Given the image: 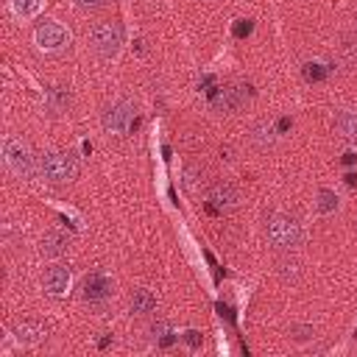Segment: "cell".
Masks as SVG:
<instances>
[{
  "label": "cell",
  "instance_id": "cell-1",
  "mask_svg": "<svg viewBox=\"0 0 357 357\" xmlns=\"http://www.w3.org/2000/svg\"><path fill=\"white\" fill-rule=\"evenodd\" d=\"M39 176L50 184H64L78 176V159L70 151H47L39 156Z\"/></svg>",
  "mask_w": 357,
  "mask_h": 357
},
{
  "label": "cell",
  "instance_id": "cell-2",
  "mask_svg": "<svg viewBox=\"0 0 357 357\" xmlns=\"http://www.w3.org/2000/svg\"><path fill=\"white\" fill-rule=\"evenodd\" d=\"M265 234H268V243H271L273 248L290 251V248L298 245V240H301V223H298L296 218H290V215L276 212V215L268 218Z\"/></svg>",
  "mask_w": 357,
  "mask_h": 357
},
{
  "label": "cell",
  "instance_id": "cell-3",
  "mask_svg": "<svg viewBox=\"0 0 357 357\" xmlns=\"http://www.w3.org/2000/svg\"><path fill=\"white\" fill-rule=\"evenodd\" d=\"M89 39H92V47H95L103 59L117 56V50H120V45H123V33H120L117 22H109V20L95 22V25H92Z\"/></svg>",
  "mask_w": 357,
  "mask_h": 357
},
{
  "label": "cell",
  "instance_id": "cell-4",
  "mask_svg": "<svg viewBox=\"0 0 357 357\" xmlns=\"http://www.w3.org/2000/svg\"><path fill=\"white\" fill-rule=\"evenodd\" d=\"M3 156H6V165L11 167V173H17V176L33 173V151L20 137H8L3 142Z\"/></svg>",
  "mask_w": 357,
  "mask_h": 357
},
{
  "label": "cell",
  "instance_id": "cell-5",
  "mask_svg": "<svg viewBox=\"0 0 357 357\" xmlns=\"http://www.w3.org/2000/svg\"><path fill=\"white\" fill-rule=\"evenodd\" d=\"M33 42H36L39 50L56 53V50H64V47L70 45V31H67L61 22L47 20V22H42V25L33 31Z\"/></svg>",
  "mask_w": 357,
  "mask_h": 357
},
{
  "label": "cell",
  "instance_id": "cell-6",
  "mask_svg": "<svg viewBox=\"0 0 357 357\" xmlns=\"http://www.w3.org/2000/svg\"><path fill=\"white\" fill-rule=\"evenodd\" d=\"M131 117H134V106L128 100H114L103 109L100 123L109 134H126L131 128Z\"/></svg>",
  "mask_w": 357,
  "mask_h": 357
},
{
  "label": "cell",
  "instance_id": "cell-7",
  "mask_svg": "<svg viewBox=\"0 0 357 357\" xmlns=\"http://www.w3.org/2000/svg\"><path fill=\"white\" fill-rule=\"evenodd\" d=\"M206 201H209V212H226V209L237 206L240 192H237V187L229 184V181H215V184L209 187V192H206Z\"/></svg>",
  "mask_w": 357,
  "mask_h": 357
},
{
  "label": "cell",
  "instance_id": "cell-8",
  "mask_svg": "<svg viewBox=\"0 0 357 357\" xmlns=\"http://www.w3.org/2000/svg\"><path fill=\"white\" fill-rule=\"evenodd\" d=\"M81 296H84V301H89V304H103V301L112 296V279H109L106 273H100V271L89 273V276L84 279V284H81Z\"/></svg>",
  "mask_w": 357,
  "mask_h": 357
},
{
  "label": "cell",
  "instance_id": "cell-9",
  "mask_svg": "<svg viewBox=\"0 0 357 357\" xmlns=\"http://www.w3.org/2000/svg\"><path fill=\"white\" fill-rule=\"evenodd\" d=\"M42 287H45L50 296H61V293L70 287V268H67V265H50V268L42 273Z\"/></svg>",
  "mask_w": 357,
  "mask_h": 357
},
{
  "label": "cell",
  "instance_id": "cell-10",
  "mask_svg": "<svg viewBox=\"0 0 357 357\" xmlns=\"http://www.w3.org/2000/svg\"><path fill=\"white\" fill-rule=\"evenodd\" d=\"M251 98V92H248V86H243V84H237V86H229V89H223V95L215 100V109H220V112H237L245 100Z\"/></svg>",
  "mask_w": 357,
  "mask_h": 357
},
{
  "label": "cell",
  "instance_id": "cell-11",
  "mask_svg": "<svg viewBox=\"0 0 357 357\" xmlns=\"http://www.w3.org/2000/svg\"><path fill=\"white\" fill-rule=\"evenodd\" d=\"M45 335H47V329H45L39 321H20V324L14 326V337H17L20 343H25V346H33V343L45 340Z\"/></svg>",
  "mask_w": 357,
  "mask_h": 357
},
{
  "label": "cell",
  "instance_id": "cell-12",
  "mask_svg": "<svg viewBox=\"0 0 357 357\" xmlns=\"http://www.w3.org/2000/svg\"><path fill=\"white\" fill-rule=\"evenodd\" d=\"M67 248H70V237L67 234H61V231H45V237H42V254L61 257V254H67Z\"/></svg>",
  "mask_w": 357,
  "mask_h": 357
},
{
  "label": "cell",
  "instance_id": "cell-13",
  "mask_svg": "<svg viewBox=\"0 0 357 357\" xmlns=\"http://www.w3.org/2000/svg\"><path fill=\"white\" fill-rule=\"evenodd\" d=\"M45 106H47V112H53V114L67 112V106H70V89H67V86H50V89L45 92Z\"/></svg>",
  "mask_w": 357,
  "mask_h": 357
},
{
  "label": "cell",
  "instance_id": "cell-14",
  "mask_svg": "<svg viewBox=\"0 0 357 357\" xmlns=\"http://www.w3.org/2000/svg\"><path fill=\"white\" fill-rule=\"evenodd\" d=\"M153 307H156V296H153L151 290L137 287V290L131 293V312H137V315H148V312H153Z\"/></svg>",
  "mask_w": 357,
  "mask_h": 357
},
{
  "label": "cell",
  "instance_id": "cell-15",
  "mask_svg": "<svg viewBox=\"0 0 357 357\" xmlns=\"http://www.w3.org/2000/svg\"><path fill=\"white\" fill-rule=\"evenodd\" d=\"M335 126H337V131H340L349 142L357 145V112H340V114L335 117Z\"/></svg>",
  "mask_w": 357,
  "mask_h": 357
},
{
  "label": "cell",
  "instance_id": "cell-16",
  "mask_svg": "<svg viewBox=\"0 0 357 357\" xmlns=\"http://www.w3.org/2000/svg\"><path fill=\"white\" fill-rule=\"evenodd\" d=\"M151 340H156L159 346H170L176 337H173V326L167 324V321H156L153 326H151Z\"/></svg>",
  "mask_w": 357,
  "mask_h": 357
},
{
  "label": "cell",
  "instance_id": "cell-17",
  "mask_svg": "<svg viewBox=\"0 0 357 357\" xmlns=\"http://www.w3.org/2000/svg\"><path fill=\"white\" fill-rule=\"evenodd\" d=\"M39 6H42V0H11L14 14H17V17H22V20L33 17V14L39 11Z\"/></svg>",
  "mask_w": 357,
  "mask_h": 357
},
{
  "label": "cell",
  "instance_id": "cell-18",
  "mask_svg": "<svg viewBox=\"0 0 357 357\" xmlns=\"http://www.w3.org/2000/svg\"><path fill=\"white\" fill-rule=\"evenodd\" d=\"M318 209H321L324 215L335 212V209H337V195H335L332 190H318Z\"/></svg>",
  "mask_w": 357,
  "mask_h": 357
},
{
  "label": "cell",
  "instance_id": "cell-19",
  "mask_svg": "<svg viewBox=\"0 0 357 357\" xmlns=\"http://www.w3.org/2000/svg\"><path fill=\"white\" fill-rule=\"evenodd\" d=\"M251 139L257 142V148H268V145L273 142V131H271L265 123H259V126H254V134H251Z\"/></svg>",
  "mask_w": 357,
  "mask_h": 357
},
{
  "label": "cell",
  "instance_id": "cell-20",
  "mask_svg": "<svg viewBox=\"0 0 357 357\" xmlns=\"http://www.w3.org/2000/svg\"><path fill=\"white\" fill-rule=\"evenodd\" d=\"M304 78L312 81V84H315V81H324V78H326V67H324L321 61H307V64H304Z\"/></svg>",
  "mask_w": 357,
  "mask_h": 357
},
{
  "label": "cell",
  "instance_id": "cell-21",
  "mask_svg": "<svg viewBox=\"0 0 357 357\" xmlns=\"http://www.w3.org/2000/svg\"><path fill=\"white\" fill-rule=\"evenodd\" d=\"M279 276H282L284 282H296V279H298V262L282 259V262H279Z\"/></svg>",
  "mask_w": 357,
  "mask_h": 357
},
{
  "label": "cell",
  "instance_id": "cell-22",
  "mask_svg": "<svg viewBox=\"0 0 357 357\" xmlns=\"http://www.w3.org/2000/svg\"><path fill=\"white\" fill-rule=\"evenodd\" d=\"M251 31H254V22H251V20H237V25L231 28V33H234L237 39H243V36H248Z\"/></svg>",
  "mask_w": 357,
  "mask_h": 357
},
{
  "label": "cell",
  "instance_id": "cell-23",
  "mask_svg": "<svg viewBox=\"0 0 357 357\" xmlns=\"http://www.w3.org/2000/svg\"><path fill=\"white\" fill-rule=\"evenodd\" d=\"M340 50L346 53V61H349V64L357 61V42H354V39H346V42L340 45Z\"/></svg>",
  "mask_w": 357,
  "mask_h": 357
},
{
  "label": "cell",
  "instance_id": "cell-24",
  "mask_svg": "<svg viewBox=\"0 0 357 357\" xmlns=\"http://www.w3.org/2000/svg\"><path fill=\"white\" fill-rule=\"evenodd\" d=\"M184 340H187V346H190V349H198V346H201V332L190 329V332H184Z\"/></svg>",
  "mask_w": 357,
  "mask_h": 357
},
{
  "label": "cell",
  "instance_id": "cell-25",
  "mask_svg": "<svg viewBox=\"0 0 357 357\" xmlns=\"http://www.w3.org/2000/svg\"><path fill=\"white\" fill-rule=\"evenodd\" d=\"M184 176H187V187H190V190H195V181H198V170H195V167H187V173H184Z\"/></svg>",
  "mask_w": 357,
  "mask_h": 357
},
{
  "label": "cell",
  "instance_id": "cell-26",
  "mask_svg": "<svg viewBox=\"0 0 357 357\" xmlns=\"http://www.w3.org/2000/svg\"><path fill=\"white\" fill-rule=\"evenodd\" d=\"M75 3H78L81 8H100L106 0H75Z\"/></svg>",
  "mask_w": 357,
  "mask_h": 357
},
{
  "label": "cell",
  "instance_id": "cell-27",
  "mask_svg": "<svg viewBox=\"0 0 357 357\" xmlns=\"http://www.w3.org/2000/svg\"><path fill=\"white\" fill-rule=\"evenodd\" d=\"M287 126H290V120H287V117H282V120H279V131H284Z\"/></svg>",
  "mask_w": 357,
  "mask_h": 357
}]
</instances>
